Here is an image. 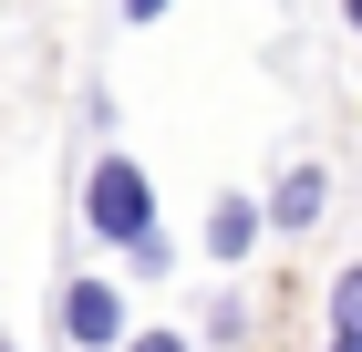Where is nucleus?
Returning a JSON list of instances; mask_svg holds the SVG:
<instances>
[{
	"label": "nucleus",
	"mask_w": 362,
	"mask_h": 352,
	"mask_svg": "<svg viewBox=\"0 0 362 352\" xmlns=\"http://www.w3.org/2000/svg\"><path fill=\"white\" fill-rule=\"evenodd\" d=\"M259 228H269V217H259V197H218V208H207V259H249Z\"/></svg>",
	"instance_id": "nucleus-4"
},
{
	"label": "nucleus",
	"mask_w": 362,
	"mask_h": 352,
	"mask_svg": "<svg viewBox=\"0 0 362 352\" xmlns=\"http://www.w3.org/2000/svg\"><path fill=\"white\" fill-rule=\"evenodd\" d=\"M124 21H166V0H124Z\"/></svg>",
	"instance_id": "nucleus-7"
},
{
	"label": "nucleus",
	"mask_w": 362,
	"mask_h": 352,
	"mask_svg": "<svg viewBox=\"0 0 362 352\" xmlns=\"http://www.w3.org/2000/svg\"><path fill=\"white\" fill-rule=\"evenodd\" d=\"M332 352H362V331H332Z\"/></svg>",
	"instance_id": "nucleus-8"
},
{
	"label": "nucleus",
	"mask_w": 362,
	"mask_h": 352,
	"mask_svg": "<svg viewBox=\"0 0 362 352\" xmlns=\"http://www.w3.org/2000/svg\"><path fill=\"white\" fill-rule=\"evenodd\" d=\"M83 228L93 239H135V228H156V187H145V166L124 156V145H104V156L83 166Z\"/></svg>",
	"instance_id": "nucleus-1"
},
{
	"label": "nucleus",
	"mask_w": 362,
	"mask_h": 352,
	"mask_svg": "<svg viewBox=\"0 0 362 352\" xmlns=\"http://www.w3.org/2000/svg\"><path fill=\"white\" fill-rule=\"evenodd\" d=\"M114 352H197V342H187V331H135V322H124V342H114Z\"/></svg>",
	"instance_id": "nucleus-6"
},
{
	"label": "nucleus",
	"mask_w": 362,
	"mask_h": 352,
	"mask_svg": "<svg viewBox=\"0 0 362 352\" xmlns=\"http://www.w3.org/2000/svg\"><path fill=\"white\" fill-rule=\"evenodd\" d=\"M62 342L73 352H114L124 342V290H114V280H73V290H62Z\"/></svg>",
	"instance_id": "nucleus-2"
},
{
	"label": "nucleus",
	"mask_w": 362,
	"mask_h": 352,
	"mask_svg": "<svg viewBox=\"0 0 362 352\" xmlns=\"http://www.w3.org/2000/svg\"><path fill=\"white\" fill-rule=\"evenodd\" d=\"M0 352H11V342H0Z\"/></svg>",
	"instance_id": "nucleus-9"
},
{
	"label": "nucleus",
	"mask_w": 362,
	"mask_h": 352,
	"mask_svg": "<svg viewBox=\"0 0 362 352\" xmlns=\"http://www.w3.org/2000/svg\"><path fill=\"white\" fill-rule=\"evenodd\" d=\"M124 270H135V280H166L176 270V239H166V228H135V239H124Z\"/></svg>",
	"instance_id": "nucleus-5"
},
{
	"label": "nucleus",
	"mask_w": 362,
	"mask_h": 352,
	"mask_svg": "<svg viewBox=\"0 0 362 352\" xmlns=\"http://www.w3.org/2000/svg\"><path fill=\"white\" fill-rule=\"evenodd\" d=\"M321 208H332V166H290L259 217H279V228H321Z\"/></svg>",
	"instance_id": "nucleus-3"
}]
</instances>
